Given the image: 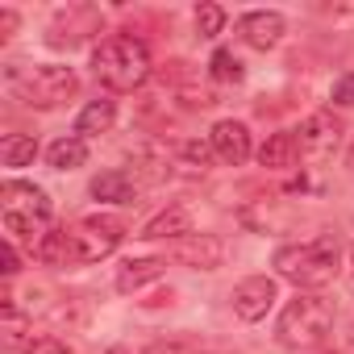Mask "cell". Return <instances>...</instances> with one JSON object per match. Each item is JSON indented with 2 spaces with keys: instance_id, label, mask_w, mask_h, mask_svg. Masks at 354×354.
<instances>
[{
  "instance_id": "6da1fadb",
  "label": "cell",
  "mask_w": 354,
  "mask_h": 354,
  "mask_svg": "<svg viewBox=\"0 0 354 354\" xmlns=\"http://www.w3.org/2000/svg\"><path fill=\"white\" fill-rule=\"evenodd\" d=\"M271 267L279 271V279L296 283V292H321L333 283L337 267H342V246L333 238H317V242H300V246H279Z\"/></svg>"
},
{
  "instance_id": "7a4b0ae2",
  "label": "cell",
  "mask_w": 354,
  "mask_h": 354,
  "mask_svg": "<svg viewBox=\"0 0 354 354\" xmlns=\"http://www.w3.org/2000/svg\"><path fill=\"white\" fill-rule=\"evenodd\" d=\"M92 71L113 92H133L150 80V50L133 34H113L92 50Z\"/></svg>"
},
{
  "instance_id": "3957f363",
  "label": "cell",
  "mask_w": 354,
  "mask_h": 354,
  "mask_svg": "<svg viewBox=\"0 0 354 354\" xmlns=\"http://www.w3.org/2000/svg\"><path fill=\"white\" fill-rule=\"evenodd\" d=\"M333 329V304L317 292H296L283 313H279V325H275V337L279 346L288 350H300V354H313L317 346H325Z\"/></svg>"
},
{
  "instance_id": "277c9868",
  "label": "cell",
  "mask_w": 354,
  "mask_h": 354,
  "mask_svg": "<svg viewBox=\"0 0 354 354\" xmlns=\"http://www.w3.org/2000/svg\"><path fill=\"white\" fill-rule=\"evenodd\" d=\"M0 209H5L9 242H30V246H38L46 238L50 217H55L50 196L38 184H26V180H5V188H0Z\"/></svg>"
},
{
  "instance_id": "5b68a950",
  "label": "cell",
  "mask_w": 354,
  "mask_h": 354,
  "mask_svg": "<svg viewBox=\"0 0 354 354\" xmlns=\"http://www.w3.org/2000/svg\"><path fill=\"white\" fill-rule=\"evenodd\" d=\"M80 92V75L63 63H42L34 67L21 84H17V96L30 104V109H59L67 104L71 96Z\"/></svg>"
},
{
  "instance_id": "8992f818",
  "label": "cell",
  "mask_w": 354,
  "mask_h": 354,
  "mask_svg": "<svg viewBox=\"0 0 354 354\" xmlns=\"http://www.w3.org/2000/svg\"><path fill=\"white\" fill-rule=\"evenodd\" d=\"M67 238H71V263H100V259H109L121 246L125 225L117 217H100L96 213V217H84L80 225H71Z\"/></svg>"
},
{
  "instance_id": "52a82bcc",
  "label": "cell",
  "mask_w": 354,
  "mask_h": 354,
  "mask_svg": "<svg viewBox=\"0 0 354 354\" xmlns=\"http://www.w3.org/2000/svg\"><path fill=\"white\" fill-rule=\"evenodd\" d=\"M337 142H342V125L329 113H313L296 129V150H300L304 162H325L337 150Z\"/></svg>"
},
{
  "instance_id": "ba28073f",
  "label": "cell",
  "mask_w": 354,
  "mask_h": 354,
  "mask_svg": "<svg viewBox=\"0 0 354 354\" xmlns=\"http://www.w3.org/2000/svg\"><path fill=\"white\" fill-rule=\"evenodd\" d=\"M275 300H279V283H275L271 275H250V279H242V283L234 288V296H230V304H234V313H238L242 321H263Z\"/></svg>"
},
{
  "instance_id": "9c48e42d",
  "label": "cell",
  "mask_w": 354,
  "mask_h": 354,
  "mask_svg": "<svg viewBox=\"0 0 354 354\" xmlns=\"http://www.w3.org/2000/svg\"><path fill=\"white\" fill-rule=\"evenodd\" d=\"M209 146H213V154H217L221 162H230V167H242V162L254 154V142H250L246 121H234V117H225V121L213 125Z\"/></svg>"
},
{
  "instance_id": "30bf717a",
  "label": "cell",
  "mask_w": 354,
  "mask_h": 354,
  "mask_svg": "<svg viewBox=\"0 0 354 354\" xmlns=\"http://www.w3.org/2000/svg\"><path fill=\"white\" fill-rule=\"evenodd\" d=\"M238 34H242V42L254 46V50H275V46L283 42V34H288V21H283V13H275V9H254V13H246V17L238 21Z\"/></svg>"
},
{
  "instance_id": "8fae6325",
  "label": "cell",
  "mask_w": 354,
  "mask_h": 354,
  "mask_svg": "<svg viewBox=\"0 0 354 354\" xmlns=\"http://www.w3.org/2000/svg\"><path fill=\"white\" fill-rule=\"evenodd\" d=\"M138 238H146V242H184V238H192V213L184 205H167L158 217H150L142 225Z\"/></svg>"
},
{
  "instance_id": "7c38bea8",
  "label": "cell",
  "mask_w": 354,
  "mask_h": 354,
  "mask_svg": "<svg viewBox=\"0 0 354 354\" xmlns=\"http://www.w3.org/2000/svg\"><path fill=\"white\" fill-rule=\"evenodd\" d=\"M180 259L196 271H217L225 263V242L217 234H192L180 242Z\"/></svg>"
},
{
  "instance_id": "4fadbf2b",
  "label": "cell",
  "mask_w": 354,
  "mask_h": 354,
  "mask_svg": "<svg viewBox=\"0 0 354 354\" xmlns=\"http://www.w3.org/2000/svg\"><path fill=\"white\" fill-rule=\"evenodd\" d=\"M117 125V100H109V96H96V100H88L84 109H80V117H75V133L88 142V138H96V133H109Z\"/></svg>"
},
{
  "instance_id": "5bb4252c",
  "label": "cell",
  "mask_w": 354,
  "mask_h": 354,
  "mask_svg": "<svg viewBox=\"0 0 354 354\" xmlns=\"http://www.w3.org/2000/svg\"><path fill=\"white\" fill-rule=\"evenodd\" d=\"M92 196L96 201H109V205H129L138 196V184H133V175L113 167V171H100L96 180H92Z\"/></svg>"
},
{
  "instance_id": "9a60e30c",
  "label": "cell",
  "mask_w": 354,
  "mask_h": 354,
  "mask_svg": "<svg viewBox=\"0 0 354 354\" xmlns=\"http://www.w3.org/2000/svg\"><path fill=\"white\" fill-rule=\"evenodd\" d=\"M162 267H167L162 259H129V263L117 271V292H125V296H129V292H142L146 283H154V279L162 275Z\"/></svg>"
},
{
  "instance_id": "2e32d148",
  "label": "cell",
  "mask_w": 354,
  "mask_h": 354,
  "mask_svg": "<svg viewBox=\"0 0 354 354\" xmlns=\"http://www.w3.org/2000/svg\"><path fill=\"white\" fill-rule=\"evenodd\" d=\"M296 158H300V150H296V133H271V138L259 146V162H263L267 171H288Z\"/></svg>"
},
{
  "instance_id": "e0dca14e",
  "label": "cell",
  "mask_w": 354,
  "mask_h": 354,
  "mask_svg": "<svg viewBox=\"0 0 354 354\" xmlns=\"http://www.w3.org/2000/svg\"><path fill=\"white\" fill-rule=\"evenodd\" d=\"M46 162H50L55 171H75V167H84V162H88V142H84L80 133H67V138L50 142Z\"/></svg>"
},
{
  "instance_id": "ac0fdd59",
  "label": "cell",
  "mask_w": 354,
  "mask_h": 354,
  "mask_svg": "<svg viewBox=\"0 0 354 354\" xmlns=\"http://www.w3.org/2000/svg\"><path fill=\"white\" fill-rule=\"evenodd\" d=\"M0 333H5V350H30L38 337L30 333V317L17 313V304H5V325H0Z\"/></svg>"
},
{
  "instance_id": "d6986e66",
  "label": "cell",
  "mask_w": 354,
  "mask_h": 354,
  "mask_svg": "<svg viewBox=\"0 0 354 354\" xmlns=\"http://www.w3.org/2000/svg\"><path fill=\"white\" fill-rule=\"evenodd\" d=\"M38 158V138L34 133H9L0 142V162L5 167H30Z\"/></svg>"
},
{
  "instance_id": "ffe728a7",
  "label": "cell",
  "mask_w": 354,
  "mask_h": 354,
  "mask_svg": "<svg viewBox=\"0 0 354 354\" xmlns=\"http://www.w3.org/2000/svg\"><path fill=\"white\" fill-rule=\"evenodd\" d=\"M34 259L46 263V267L71 263V238H67V230H46V238L34 246Z\"/></svg>"
},
{
  "instance_id": "44dd1931",
  "label": "cell",
  "mask_w": 354,
  "mask_h": 354,
  "mask_svg": "<svg viewBox=\"0 0 354 354\" xmlns=\"http://www.w3.org/2000/svg\"><path fill=\"white\" fill-rule=\"evenodd\" d=\"M225 30V9L221 5H201L196 9V34L201 38H217Z\"/></svg>"
},
{
  "instance_id": "7402d4cb",
  "label": "cell",
  "mask_w": 354,
  "mask_h": 354,
  "mask_svg": "<svg viewBox=\"0 0 354 354\" xmlns=\"http://www.w3.org/2000/svg\"><path fill=\"white\" fill-rule=\"evenodd\" d=\"M242 75H246V71H242V63H238L230 50H217V55H213V80H217V84H242Z\"/></svg>"
},
{
  "instance_id": "603a6c76",
  "label": "cell",
  "mask_w": 354,
  "mask_h": 354,
  "mask_svg": "<svg viewBox=\"0 0 354 354\" xmlns=\"http://www.w3.org/2000/svg\"><path fill=\"white\" fill-rule=\"evenodd\" d=\"M329 100H333V104H342V109H354V71H346V75H337V80H333Z\"/></svg>"
},
{
  "instance_id": "cb8c5ba5",
  "label": "cell",
  "mask_w": 354,
  "mask_h": 354,
  "mask_svg": "<svg viewBox=\"0 0 354 354\" xmlns=\"http://www.w3.org/2000/svg\"><path fill=\"white\" fill-rule=\"evenodd\" d=\"M180 150H184V158H188L192 167H201V171H205L209 158H213V146H205V142H184Z\"/></svg>"
},
{
  "instance_id": "d4e9b609",
  "label": "cell",
  "mask_w": 354,
  "mask_h": 354,
  "mask_svg": "<svg viewBox=\"0 0 354 354\" xmlns=\"http://www.w3.org/2000/svg\"><path fill=\"white\" fill-rule=\"evenodd\" d=\"M142 354H205V350H196L188 342H150Z\"/></svg>"
},
{
  "instance_id": "484cf974",
  "label": "cell",
  "mask_w": 354,
  "mask_h": 354,
  "mask_svg": "<svg viewBox=\"0 0 354 354\" xmlns=\"http://www.w3.org/2000/svg\"><path fill=\"white\" fill-rule=\"evenodd\" d=\"M0 271H5V279H13L21 271V254H17V242H5V254H0Z\"/></svg>"
},
{
  "instance_id": "4316f807",
  "label": "cell",
  "mask_w": 354,
  "mask_h": 354,
  "mask_svg": "<svg viewBox=\"0 0 354 354\" xmlns=\"http://www.w3.org/2000/svg\"><path fill=\"white\" fill-rule=\"evenodd\" d=\"M17 26H21V17H17L13 9H0V42H9V38L17 34Z\"/></svg>"
},
{
  "instance_id": "83f0119b",
  "label": "cell",
  "mask_w": 354,
  "mask_h": 354,
  "mask_svg": "<svg viewBox=\"0 0 354 354\" xmlns=\"http://www.w3.org/2000/svg\"><path fill=\"white\" fill-rule=\"evenodd\" d=\"M26 354H67V346H63L59 337H38V342H34Z\"/></svg>"
},
{
  "instance_id": "f1b7e54d",
  "label": "cell",
  "mask_w": 354,
  "mask_h": 354,
  "mask_svg": "<svg viewBox=\"0 0 354 354\" xmlns=\"http://www.w3.org/2000/svg\"><path fill=\"white\" fill-rule=\"evenodd\" d=\"M350 279H354V246H350Z\"/></svg>"
},
{
  "instance_id": "f546056e",
  "label": "cell",
  "mask_w": 354,
  "mask_h": 354,
  "mask_svg": "<svg viewBox=\"0 0 354 354\" xmlns=\"http://www.w3.org/2000/svg\"><path fill=\"white\" fill-rule=\"evenodd\" d=\"M346 167H350V171H354V150H350V154H346Z\"/></svg>"
},
{
  "instance_id": "4dcf8cb0",
  "label": "cell",
  "mask_w": 354,
  "mask_h": 354,
  "mask_svg": "<svg viewBox=\"0 0 354 354\" xmlns=\"http://www.w3.org/2000/svg\"><path fill=\"white\" fill-rule=\"evenodd\" d=\"M109 354H125V350H109Z\"/></svg>"
}]
</instances>
